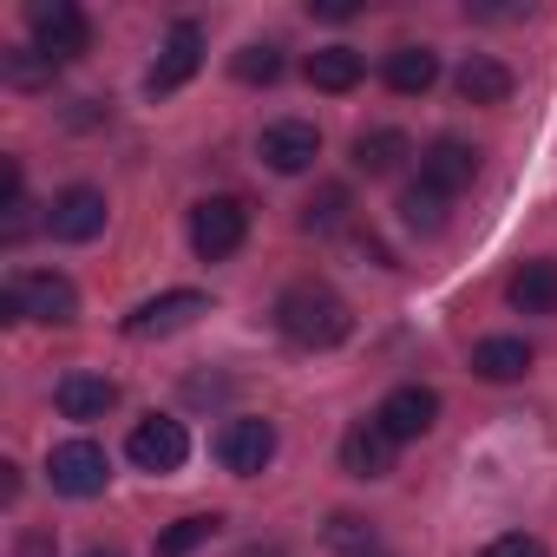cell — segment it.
Segmentation results:
<instances>
[{"label":"cell","instance_id":"12","mask_svg":"<svg viewBox=\"0 0 557 557\" xmlns=\"http://www.w3.org/2000/svg\"><path fill=\"white\" fill-rule=\"evenodd\" d=\"M8 289L21 296V315H27V322H53V329H66V322L79 315V289L66 283V275L34 269V275H14Z\"/></svg>","mask_w":557,"mask_h":557},{"label":"cell","instance_id":"13","mask_svg":"<svg viewBox=\"0 0 557 557\" xmlns=\"http://www.w3.org/2000/svg\"><path fill=\"white\" fill-rule=\"evenodd\" d=\"M472 177H479V151H472L466 138H433V145L420 151V184H433L440 197L472 190Z\"/></svg>","mask_w":557,"mask_h":557},{"label":"cell","instance_id":"9","mask_svg":"<svg viewBox=\"0 0 557 557\" xmlns=\"http://www.w3.org/2000/svg\"><path fill=\"white\" fill-rule=\"evenodd\" d=\"M99 230H106V190L66 184V190L47 203V236H53V243H92Z\"/></svg>","mask_w":557,"mask_h":557},{"label":"cell","instance_id":"4","mask_svg":"<svg viewBox=\"0 0 557 557\" xmlns=\"http://www.w3.org/2000/svg\"><path fill=\"white\" fill-rule=\"evenodd\" d=\"M47 479H53L60 498H99L112 485V459H106L99 440H66V446L47 453Z\"/></svg>","mask_w":557,"mask_h":557},{"label":"cell","instance_id":"21","mask_svg":"<svg viewBox=\"0 0 557 557\" xmlns=\"http://www.w3.org/2000/svg\"><path fill=\"white\" fill-rule=\"evenodd\" d=\"M524 368H531V342H518V335H485L472 348V374L479 381H518Z\"/></svg>","mask_w":557,"mask_h":557},{"label":"cell","instance_id":"20","mask_svg":"<svg viewBox=\"0 0 557 557\" xmlns=\"http://www.w3.org/2000/svg\"><path fill=\"white\" fill-rule=\"evenodd\" d=\"M309 86L315 92H355L361 86V73H368V60L355 53V47H322V53H309Z\"/></svg>","mask_w":557,"mask_h":557},{"label":"cell","instance_id":"8","mask_svg":"<svg viewBox=\"0 0 557 557\" xmlns=\"http://www.w3.org/2000/svg\"><path fill=\"white\" fill-rule=\"evenodd\" d=\"M125 453H132V466H138V472H177V466L190 459V433H184V420L151 413V420H138V426H132Z\"/></svg>","mask_w":557,"mask_h":557},{"label":"cell","instance_id":"17","mask_svg":"<svg viewBox=\"0 0 557 557\" xmlns=\"http://www.w3.org/2000/svg\"><path fill=\"white\" fill-rule=\"evenodd\" d=\"M453 86H459L466 106H505V99H511V66L492 60V53H472V60L453 73Z\"/></svg>","mask_w":557,"mask_h":557},{"label":"cell","instance_id":"16","mask_svg":"<svg viewBox=\"0 0 557 557\" xmlns=\"http://www.w3.org/2000/svg\"><path fill=\"white\" fill-rule=\"evenodd\" d=\"M53 407H60L66 420H106V413L119 407V387H112L106 374H66V381L53 387Z\"/></svg>","mask_w":557,"mask_h":557},{"label":"cell","instance_id":"23","mask_svg":"<svg viewBox=\"0 0 557 557\" xmlns=\"http://www.w3.org/2000/svg\"><path fill=\"white\" fill-rule=\"evenodd\" d=\"M216 531H223L216 511H190V518H177L171 531H158V557H190V550H203Z\"/></svg>","mask_w":557,"mask_h":557},{"label":"cell","instance_id":"28","mask_svg":"<svg viewBox=\"0 0 557 557\" xmlns=\"http://www.w3.org/2000/svg\"><path fill=\"white\" fill-rule=\"evenodd\" d=\"M479 557H550V550H544V544H537L531 531H505V537H492V544H485Z\"/></svg>","mask_w":557,"mask_h":557},{"label":"cell","instance_id":"7","mask_svg":"<svg viewBox=\"0 0 557 557\" xmlns=\"http://www.w3.org/2000/svg\"><path fill=\"white\" fill-rule=\"evenodd\" d=\"M433 420H440V394H433V387H420V381L394 387V394L374 407V426H381L394 446H407V440H426V433H433Z\"/></svg>","mask_w":557,"mask_h":557},{"label":"cell","instance_id":"31","mask_svg":"<svg viewBox=\"0 0 557 557\" xmlns=\"http://www.w3.org/2000/svg\"><path fill=\"white\" fill-rule=\"evenodd\" d=\"M361 557H387V550H381V544H374V550H361Z\"/></svg>","mask_w":557,"mask_h":557},{"label":"cell","instance_id":"10","mask_svg":"<svg viewBox=\"0 0 557 557\" xmlns=\"http://www.w3.org/2000/svg\"><path fill=\"white\" fill-rule=\"evenodd\" d=\"M197 315H210V296H197V289H164V296H151V302H138V309L125 315V335H132V342L177 335V329H190Z\"/></svg>","mask_w":557,"mask_h":557},{"label":"cell","instance_id":"3","mask_svg":"<svg viewBox=\"0 0 557 557\" xmlns=\"http://www.w3.org/2000/svg\"><path fill=\"white\" fill-rule=\"evenodd\" d=\"M249 243V210H243V197H203L197 210H190V249L203 256V262H223V256H236Z\"/></svg>","mask_w":557,"mask_h":557},{"label":"cell","instance_id":"25","mask_svg":"<svg viewBox=\"0 0 557 557\" xmlns=\"http://www.w3.org/2000/svg\"><path fill=\"white\" fill-rule=\"evenodd\" d=\"M53 73H60V66H53L40 47H8V53H0V79L21 86V92H27V86H47Z\"/></svg>","mask_w":557,"mask_h":557},{"label":"cell","instance_id":"2","mask_svg":"<svg viewBox=\"0 0 557 557\" xmlns=\"http://www.w3.org/2000/svg\"><path fill=\"white\" fill-rule=\"evenodd\" d=\"M27 27H34V47H40L53 66H73L79 53H92V21L73 8V0H34V8H27Z\"/></svg>","mask_w":557,"mask_h":557},{"label":"cell","instance_id":"14","mask_svg":"<svg viewBox=\"0 0 557 557\" xmlns=\"http://www.w3.org/2000/svg\"><path fill=\"white\" fill-rule=\"evenodd\" d=\"M342 472L348 479H387L394 472V440L374 426V420H355L342 433Z\"/></svg>","mask_w":557,"mask_h":557},{"label":"cell","instance_id":"19","mask_svg":"<svg viewBox=\"0 0 557 557\" xmlns=\"http://www.w3.org/2000/svg\"><path fill=\"white\" fill-rule=\"evenodd\" d=\"M407 158H413V138L394 132V125H374V132L355 138V171H368V177H394Z\"/></svg>","mask_w":557,"mask_h":557},{"label":"cell","instance_id":"11","mask_svg":"<svg viewBox=\"0 0 557 557\" xmlns=\"http://www.w3.org/2000/svg\"><path fill=\"white\" fill-rule=\"evenodd\" d=\"M256 151H262V164H269V171L296 177V171H309V164L322 158V132H315L309 119H275V125H262Z\"/></svg>","mask_w":557,"mask_h":557},{"label":"cell","instance_id":"22","mask_svg":"<svg viewBox=\"0 0 557 557\" xmlns=\"http://www.w3.org/2000/svg\"><path fill=\"white\" fill-rule=\"evenodd\" d=\"M446 203H453V197H440L433 184H407V190H400V223L420 230V236H440V230H446Z\"/></svg>","mask_w":557,"mask_h":557},{"label":"cell","instance_id":"15","mask_svg":"<svg viewBox=\"0 0 557 557\" xmlns=\"http://www.w3.org/2000/svg\"><path fill=\"white\" fill-rule=\"evenodd\" d=\"M505 296H511L518 315H557V256L524 262L511 283H505Z\"/></svg>","mask_w":557,"mask_h":557},{"label":"cell","instance_id":"29","mask_svg":"<svg viewBox=\"0 0 557 557\" xmlns=\"http://www.w3.org/2000/svg\"><path fill=\"white\" fill-rule=\"evenodd\" d=\"M315 14H322V21H355V8H348V0H322Z\"/></svg>","mask_w":557,"mask_h":557},{"label":"cell","instance_id":"18","mask_svg":"<svg viewBox=\"0 0 557 557\" xmlns=\"http://www.w3.org/2000/svg\"><path fill=\"white\" fill-rule=\"evenodd\" d=\"M381 73H387V86H394L400 99H420V92L440 86V53H433V47H394Z\"/></svg>","mask_w":557,"mask_h":557},{"label":"cell","instance_id":"30","mask_svg":"<svg viewBox=\"0 0 557 557\" xmlns=\"http://www.w3.org/2000/svg\"><path fill=\"white\" fill-rule=\"evenodd\" d=\"M86 557H125V550H86Z\"/></svg>","mask_w":557,"mask_h":557},{"label":"cell","instance_id":"5","mask_svg":"<svg viewBox=\"0 0 557 557\" xmlns=\"http://www.w3.org/2000/svg\"><path fill=\"white\" fill-rule=\"evenodd\" d=\"M197 66H203V27H197V21H171L158 60H151V73H145V92H151V99H171L177 86L197 79Z\"/></svg>","mask_w":557,"mask_h":557},{"label":"cell","instance_id":"26","mask_svg":"<svg viewBox=\"0 0 557 557\" xmlns=\"http://www.w3.org/2000/svg\"><path fill=\"white\" fill-rule=\"evenodd\" d=\"M230 73H236L243 86H275V79H283V47L256 40V47H243V53L230 60Z\"/></svg>","mask_w":557,"mask_h":557},{"label":"cell","instance_id":"27","mask_svg":"<svg viewBox=\"0 0 557 557\" xmlns=\"http://www.w3.org/2000/svg\"><path fill=\"white\" fill-rule=\"evenodd\" d=\"M329 544H335L342 557H361V550H374V524L355 518V511H335V518H329Z\"/></svg>","mask_w":557,"mask_h":557},{"label":"cell","instance_id":"1","mask_svg":"<svg viewBox=\"0 0 557 557\" xmlns=\"http://www.w3.org/2000/svg\"><path fill=\"white\" fill-rule=\"evenodd\" d=\"M275 329H283L296 348L322 355V348H342L355 335V309L329 283H289L283 296H275Z\"/></svg>","mask_w":557,"mask_h":557},{"label":"cell","instance_id":"6","mask_svg":"<svg viewBox=\"0 0 557 557\" xmlns=\"http://www.w3.org/2000/svg\"><path fill=\"white\" fill-rule=\"evenodd\" d=\"M269 459H275V426L269 420H256V413L223 420V433H216V466L223 472L256 479V472H269Z\"/></svg>","mask_w":557,"mask_h":557},{"label":"cell","instance_id":"24","mask_svg":"<svg viewBox=\"0 0 557 557\" xmlns=\"http://www.w3.org/2000/svg\"><path fill=\"white\" fill-rule=\"evenodd\" d=\"M348 210H355V197H348V184H322L309 203H302V230H315V236H329V230H342L348 223Z\"/></svg>","mask_w":557,"mask_h":557}]
</instances>
